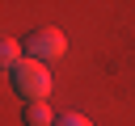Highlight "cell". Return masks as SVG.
<instances>
[{
    "label": "cell",
    "instance_id": "obj_5",
    "mask_svg": "<svg viewBox=\"0 0 135 126\" xmlns=\"http://www.w3.org/2000/svg\"><path fill=\"white\" fill-rule=\"evenodd\" d=\"M51 126H93V122H89L84 113H55V122H51Z\"/></svg>",
    "mask_w": 135,
    "mask_h": 126
},
{
    "label": "cell",
    "instance_id": "obj_1",
    "mask_svg": "<svg viewBox=\"0 0 135 126\" xmlns=\"http://www.w3.org/2000/svg\"><path fill=\"white\" fill-rule=\"evenodd\" d=\"M8 84H13V92L30 105V101H46V92H51V71H46V63H38V59H21L13 71H8Z\"/></svg>",
    "mask_w": 135,
    "mask_h": 126
},
{
    "label": "cell",
    "instance_id": "obj_3",
    "mask_svg": "<svg viewBox=\"0 0 135 126\" xmlns=\"http://www.w3.org/2000/svg\"><path fill=\"white\" fill-rule=\"evenodd\" d=\"M21 122H25V126H51V122H55V113H51V105H46V101H30V105L21 109Z\"/></svg>",
    "mask_w": 135,
    "mask_h": 126
},
{
    "label": "cell",
    "instance_id": "obj_4",
    "mask_svg": "<svg viewBox=\"0 0 135 126\" xmlns=\"http://www.w3.org/2000/svg\"><path fill=\"white\" fill-rule=\"evenodd\" d=\"M25 59V50H21V42H0V67L4 71H13L17 63Z\"/></svg>",
    "mask_w": 135,
    "mask_h": 126
},
{
    "label": "cell",
    "instance_id": "obj_2",
    "mask_svg": "<svg viewBox=\"0 0 135 126\" xmlns=\"http://www.w3.org/2000/svg\"><path fill=\"white\" fill-rule=\"evenodd\" d=\"M21 50H25V59L46 63V59H59V55L68 50V38H63L59 29H30V38L21 42Z\"/></svg>",
    "mask_w": 135,
    "mask_h": 126
}]
</instances>
